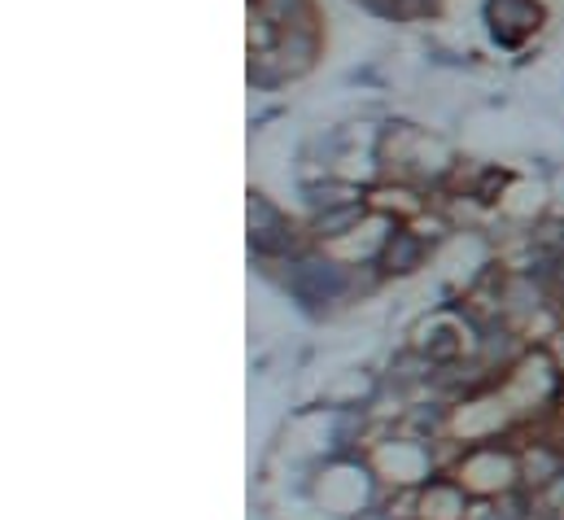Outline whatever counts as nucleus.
I'll return each instance as SVG.
<instances>
[{
    "instance_id": "2",
    "label": "nucleus",
    "mask_w": 564,
    "mask_h": 520,
    "mask_svg": "<svg viewBox=\"0 0 564 520\" xmlns=\"http://www.w3.org/2000/svg\"><path fill=\"white\" fill-rule=\"evenodd\" d=\"M424 262H429V237L412 232V228H394L377 267H381V275H408V271H416Z\"/></svg>"
},
{
    "instance_id": "3",
    "label": "nucleus",
    "mask_w": 564,
    "mask_h": 520,
    "mask_svg": "<svg viewBox=\"0 0 564 520\" xmlns=\"http://www.w3.org/2000/svg\"><path fill=\"white\" fill-rule=\"evenodd\" d=\"M490 26L503 44H521L539 26L534 0H490Z\"/></svg>"
},
{
    "instance_id": "5",
    "label": "nucleus",
    "mask_w": 564,
    "mask_h": 520,
    "mask_svg": "<svg viewBox=\"0 0 564 520\" xmlns=\"http://www.w3.org/2000/svg\"><path fill=\"white\" fill-rule=\"evenodd\" d=\"M421 520H468V508H464V486L437 481L433 490H424L421 495Z\"/></svg>"
},
{
    "instance_id": "7",
    "label": "nucleus",
    "mask_w": 564,
    "mask_h": 520,
    "mask_svg": "<svg viewBox=\"0 0 564 520\" xmlns=\"http://www.w3.org/2000/svg\"><path fill=\"white\" fill-rule=\"evenodd\" d=\"M556 520H564V508H561V517H556Z\"/></svg>"
},
{
    "instance_id": "1",
    "label": "nucleus",
    "mask_w": 564,
    "mask_h": 520,
    "mask_svg": "<svg viewBox=\"0 0 564 520\" xmlns=\"http://www.w3.org/2000/svg\"><path fill=\"white\" fill-rule=\"evenodd\" d=\"M250 246L263 254V259H284V254H297V241H293V224L284 219L281 210L263 197V193H250Z\"/></svg>"
},
{
    "instance_id": "6",
    "label": "nucleus",
    "mask_w": 564,
    "mask_h": 520,
    "mask_svg": "<svg viewBox=\"0 0 564 520\" xmlns=\"http://www.w3.org/2000/svg\"><path fill=\"white\" fill-rule=\"evenodd\" d=\"M556 473H564V455L556 446H534V451H525L521 455V486H543V481H552Z\"/></svg>"
},
{
    "instance_id": "4",
    "label": "nucleus",
    "mask_w": 564,
    "mask_h": 520,
    "mask_svg": "<svg viewBox=\"0 0 564 520\" xmlns=\"http://www.w3.org/2000/svg\"><path fill=\"white\" fill-rule=\"evenodd\" d=\"M368 219V210H364V202H346V206H328V210H315V219H311V232L319 237V241H341L346 232H355L359 224Z\"/></svg>"
}]
</instances>
